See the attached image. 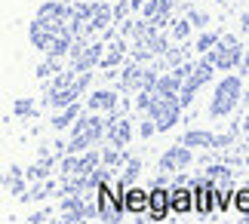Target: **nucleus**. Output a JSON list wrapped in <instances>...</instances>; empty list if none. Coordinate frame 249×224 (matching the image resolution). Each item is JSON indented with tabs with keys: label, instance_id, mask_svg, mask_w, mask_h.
Instances as JSON below:
<instances>
[{
	"label": "nucleus",
	"instance_id": "nucleus-1",
	"mask_svg": "<svg viewBox=\"0 0 249 224\" xmlns=\"http://www.w3.org/2000/svg\"><path fill=\"white\" fill-rule=\"evenodd\" d=\"M169 203H172V193H166V190H151V218L154 221H163V215H166V209H169Z\"/></svg>",
	"mask_w": 249,
	"mask_h": 224
},
{
	"label": "nucleus",
	"instance_id": "nucleus-4",
	"mask_svg": "<svg viewBox=\"0 0 249 224\" xmlns=\"http://www.w3.org/2000/svg\"><path fill=\"white\" fill-rule=\"evenodd\" d=\"M237 209H240V212H246V215H249V188L237 193Z\"/></svg>",
	"mask_w": 249,
	"mask_h": 224
},
{
	"label": "nucleus",
	"instance_id": "nucleus-2",
	"mask_svg": "<svg viewBox=\"0 0 249 224\" xmlns=\"http://www.w3.org/2000/svg\"><path fill=\"white\" fill-rule=\"evenodd\" d=\"M126 209H129V212L151 209V193H145L142 188H129V190H126Z\"/></svg>",
	"mask_w": 249,
	"mask_h": 224
},
{
	"label": "nucleus",
	"instance_id": "nucleus-3",
	"mask_svg": "<svg viewBox=\"0 0 249 224\" xmlns=\"http://www.w3.org/2000/svg\"><path fill=\"white\" fill-rule=\"evenodd\" d=\"M172 209L185 215V212L191 209V190H176L172 193Z\"/></svg>",
	"mask_w": 249,
	"mask_h": 224
}]
</instances>
